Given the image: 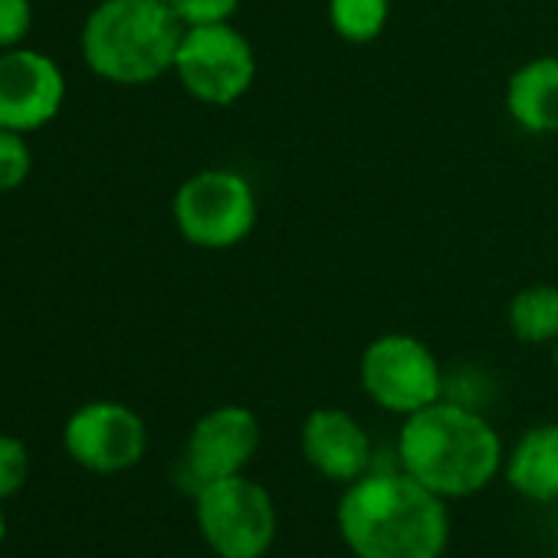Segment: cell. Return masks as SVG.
<instances>
[{"label": "cell", "mask_w": 558, "mask_h": 558, "mask_svg": "<svg viewBox=\"0 0 558 558\" xmlns=\"http://www.w3.org/2000/svg\"><path fill=\"white\" fill-rule=\"evenodd\" d=\"M447 499L411 473H365L339 499V532L355 558H440Z\"/></svg>", "instance_id": "obj_1"}, {"label": "cell", "mask_w": 558, "mask_h": 558, "mask_svg": "<svg viewBox=\"0 0 558 558\" xmlns=\"http://www.w3.org/2000/svg\"><path fill=\"white\" fill-rule=\"evenodd\" d=\"M398 457L401 470L440 499H463L499 473L502 444L476 411L434 401L404 417Z\"/></svg>", "instance_id": "obj_2"}, {"label": "cell", "mask_w": 558, "mask_h": 558, "mask_svg": "<svg viewBox=\"0 0 558 558\" xmlns=\"http://www.w3.org/2000/svg\"><path fill=\"white\" fill-rule=\"evenodd\" d=\"M184 24L168 0H99L83 24L86 66L116 86H148L174 70Z\"/></svg>", "instance_id": "obj_3"}, {"label": "cell", "mask_w": 558, "mask_h": 558, "mask_svg": "<svg viewBox=\"0 0 558 558\" xmlns=\"http://www.w3.org/2000/svg\"><path fill=\"white\" fill-rule=\"evenodd\" d=\"M174 227L197 250H230L243 243L259 214L250 178L233 168H207L174 191Z\"/></svg>", "instance_id": "obj_4"}, {"label": "cell", "mask_w": 558, "mask_h": 558, "mask_svg": "<svg viewBox=\"0 0 558 558\" xmlns=\"http://www.w3.org/2000/svg\"><path fill=\"white\" fill-rule=\"evenodd\" d=\"M197 525L220 558H263L276 538V509L269 493L243 473L201 483L194 489Z\"/></svg>", "instance_id": "obj_5"}, {"label": "cell", "mask_w": 558, "mask_h": 558, "mask_svg": "<svg viewBox=\"0 0 558 558\" xmlns=\"http://www.w3.org/2000/svg\"><path fill=\"white\" fill-rule=\"evenodd\" d=\"M171 73L197 102L233 106L256 80V53L233 24L184 27Z\"/></svg>", "instance_id": "obj_6"}, {"label": "cell", "mask_w": 558, "mask_h": 558, "mask_svg": "<svg viewBox=\"0 0 558 558\" xmlns=\"http://www.w3.org/2000/svg\"><path fill=\"white\" fill-rule=\"evenodd\" d=\"M359 378L378 408L404 417L440 401L444 395V375L434 352L408 332L372 339L362 352Z\"/></svg>", "instance_id": "obj_7"}, {"label": "cell", "mask_w": 558, "mask_h": 558, "mask_svg": "<svg viewBox=\"0 0 558 558\" xmlns=\"http://www.w3.org/2000/svg\"><path fill=\"white\" fill-rule=\"evenodd\" d=\"M70 457L93 473L132 470L148 447L145 421L119 401L83 404L63 430Z\"/></svg>", "instance_id": "obj_8"}, {"label": "cell", "mask_w": 558, "mask_h": 558, "mask_svg": "<svg viewBox=\"0 0 558 558\" xmlns=\"http://www.w3.org/2000/svg\"><path fill=\"white\" fill-rule=\"evenodd\" d=\"M66 99V80L53 57L14 47L0 50V129L37 132L50 125Z\"/></svg>", "instance_id": "obj_9"}, {"label": "cell", "mask_w": 558, "mask_h": 558, "mask_svg": "<svg viewBox=\"0 0 558 558\" xmlns=\"http://www.w3.org/2000/svg\"><path fill=\"white\" fill-rule=\"evenodd\" d=\"M259 437L263 430L250 408L223 404V408L207 411L194 424L187 437V450H184V463L194 476V489L201 483L243 473V466L259 450Z\"/></svg>", "instance_id": "obj_10"}, {"label": "cell", "mask_w": 558, "mask_h": 558, "mask_svg": "<svg viewBox=\"0 0 558 558\" xmlns=\"http://www.w3.org/2000/svg\"><path fill=\"white\" fill-rule=\"evenodd\" d=\"M303 457L323 476L355 483L368 473L372 440L352 414L339 408H319L303 421Z\"/></svg>", "instance_id": "obj_11"}, {"label": "cell", "mask_w": 558, "mask_h": 558, "mask_svg": "<svg viewBox=\"0 0 558 558\" xmlns=\"http://www.w3.org/2000/svg\"><path fill=\"white\" fill-rule=\"evenodd\" d=\"M506 112L529 135L558 132V57H535L509 76Z\"/></svg>", "instance_id": "obj_12"}, {"label": "cell", "mask_w": 558, "mask_h": 558, "mask_svg": "<svg viewBox=\"0 0 558 558\" xmlns=\"http://www.w3.org/2000/svg\"><path fill=\"white\" fill-rule=\"evenodd\" d=\"M506 480L532 502L558 499V424H538L519 437L506 463Z\"/></svg>", "instance_id": "obj_13"}, {"label": "cell", "mask_w": 558, "mask_h": 558, "mask_svg": "<svg viewBox=\"0 0 558 558\" xmlns=\"http://www.w3.org/2000/svg\"><path fill=\"white\" fill-rule=\"evenodd\" d=\"M509 329L525 345L558 342V287L535 283L519 290L509 303Z\"/></svg>", "instance_id": "obj_14"}, {"label": "cell", "mask_w": 558, "mask_h": 558, "mask_svg": "<svg viewBox=\"0 0 558 558\" xmlns=\"http://www.w3.org/2000/svg\"><path fill=\"white\" fill-rule=\"evenodd\" d=\"M391 17V0H329V24L345 44H372Z\"/></svg>", "instance_id": "obj_15"}, {"label": "cell", "mask_w": 558, "mask_h": 558, "mask_svg": "<svg viewBox=\"0 0 558 558\" xmlns=\"http://www.w3.org/2000/svg\"><path fill=\"white\" fill-rule=\"evenodd\" d=\"M31 168H34V155L24 132L0 129V194L17 191L31 178Z\"/></svg>", "instance_id": "obj_16"}, {"label": "cell", "mask_w": 558, "mask_h": 558, "mask_svg": "<svg viewBox=\"0 0 558 558\" xmlns=\"http://www.w3.org/2000/svg\"><path fill=\"white\" fill-rule=\"evenodd\" d=\"M168 8L184 27L204 24H230L240 11V0H168Z\"/></svg>", "instance_id": "obj_17"}, {"label": "cell", "mask_w": 558, "mask_h": 558, "mask_svg": "<svg viewBox=\"0 0 558 558\" xmlns=\"http://www.w3.org/2000/svg\"><path fill=\"white\" fill-rule=\"evenodd\" d=\"M27 473H31L27 447L11 434H0V499L21 493V486L27 483Z\"/></svg>", "instance_id": "obj_18"}, {"label": "cell", "mask_w": 558, "mask_h": 558, "mask_svg": "<svg viewBox=\"0 0 558 558\" xmlns=\"http://www.w3.org/2000/svg\"><path fill=\"white\" fill-rule=\"evenodd\" d=\"M34 27L31 0H0V50H14Z\"/></svg>", "instance_id": "obj_19"}, {"label": "cell", "mask_w": 558, "mask_h": 558, "mask_svg": "<svg viewBox=\"0 0 558 558\" xmlns=\"http://www.w3.org/2000/svg\"><path fill=\"white\" fill-rule=\"evenodd\" d=\"M4 535H8V525H4V512H0V545H4Z\"/></svg>", "instance_id": "obj_20"}, {"label": "cell", "mask_w": 558, "mask_h": 558, "mask_svg": "<svg viewBox=\"0 0 558 558\" xmlns=\"http://www.w3.org/2000/svg\"><path fill=\"white\" fill-rule=\"evenodd\" d=\"M555 368H558V342H555Z\"/></svg>", "instance_id": "obj_21"}, {"label": "cell", "mask_w": 558, "mask_h": 558, "mask_svg": "<svg viewBox=\"0 0 558 558\" xmlns=\"http://www.w3.org/2000/svg\"><path fill=\"white\" fill-rule=\"evenodd\" d=\"M555 558H558V545H555Z\"/></svg>", "instance_id": "obj_22"}]
</instances>
